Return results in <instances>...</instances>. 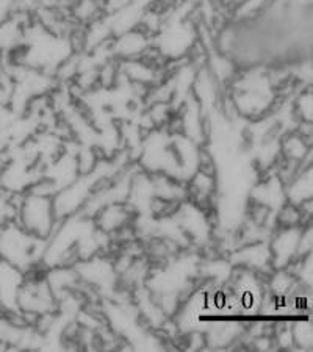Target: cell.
<instances>
[{
    "mask_svg": "<svg viewBox=\"0 0 313 352\" xmlns=\"http://www.w3.org/2000/svg\"><path fill=\"white\" fill-rule=\"evenodd\" d=\"M276 102V85L270 74L252 71L233 82L232 104L240 115L261 119Z\"/></svg>",
    "mask_w": 313,
    "mask_h": 352,
    "instance_id": "6da1fadb",
    "label": "cell"
},
{
    "mask_svg": "<svg viewBox=\"0 0 313 352\" xmlns=\"http://www.w3.org/2000/svg\"><path fill=\"white\" fill-rule=\"evenodd\" d=\"M55 214V207L50 199L35 192L22 202L19 210L21 227L33 236L44 238L52 230Z\"/></svg>",
    "mask_w": 313,
    "mask_h": 352,
    "instance_id": "7a4b0ae2",
    "label": "cell"
},
{
    "mask_svg": "<svg viewBox=\"0 0 313 352\" xmlns=\"http://www.w3.org/2000/svg\"><path fill=\"white\" fill-rule=\"evenodd\" d=\"M158 38V52L168 58H180L182 55L190 52L196 41V33L191 24L179 21L177 24L164 28Z\"/></svg>",
    "mask_w": 313,
    "mask_h": 352,
    "instance_id": "3957f363",
    "label": "cell"
},
{
    "mask_svg": "<svg viewBox=\"0 0 313 352\" xmlns=\"http://www.w3.org/2000/svg\"><path fill=\"white\" fill-rule=\"evenodd\" d=\"M301 236L303 235L298 229H294V226L285 227V229L279 232V235L272 240L270 246L271 262L274 263L276 268L281 270L296 258V255L299 254Z\"/></svg>",
    "mask_w": 313,
    "mask_h": 352,
    "instance_id": "277c9868",
    "label": "cell"
},
{
    "mask_svg": "<svg viewBox=\"0 0 313 352\" xmlns=\"http://www.w3.org/2000/svg\"><path fill=\"white\" fill-rule=\"evenodd\" d=\"M22 272L8 262L0 260V307L18 309V296L22 287Z\"/></svg>",
    "mask_w": 313,
    "mask_h": 352,
    "instance_id": "5b68a950",
    "label": "cell"
},
{
    "mask_svg": "<svg viewBox=\"0 0 313 352\" xmlns=\"http://www.w3.org/2000/svg\"><path fill=\"white\" fill-rule=\"evenodd\" d=\"M147 47H149V35L141 28H133V30L118 35L111 50L124 60H133L141 58Z\"/></svg>",
    "mask_w": 313,
    "mask_h": 352,
    "instance_id": "8992f818",
    "label": "cell"
},
{
    "mask_svg": "<svg viewBox=\"0 0 313 352\" xmlns=\"http://www.w3.org/2000/svg\"><path fill=\"white\" fill-rule=\"evenodd\" d=\"M279 146H281V155L290 163L299 164L305 160L307 155H310V144L307 143V136L301 133L293 132L283 136Z\"/></svg>",
    "mask_w": 313,
    "mask_h": 352,
    "instance_id": "52a82bcc",
    "label": "cell"
},
{
    "mask_svg": "<svg viewBox=\"0 0 313 352\" xmlns=\"http://www.w3.org/2000/svg\"><path fill=\"white\" fill-rule=\"evenodd\" d=\"M287 196L292 199V202H303L312 197V169L296 175L292 186L287 191Z\"/></svg>",
    "mask_w": 313,
    "mask_h": 352,
    "instance_id": "ba28073f",
    "label": "cell"
},
{
    "mask_svg": "<svg viewBox=\"0 0 313 352\" xmlns=\"http://www.w3.org/2000/svg\"><path fill=\"white\" fill-rule=\"evenodd\" d=\"M313 98L312 91H304L294 100L293 113L296 118H299L301 122H312V110H313Z\"/></svg>",
    "mask_w": 313,
    "mask_h": 352,
    "instance_id": "9c48e42d",
    "label": "cell"
}]
</instances>
